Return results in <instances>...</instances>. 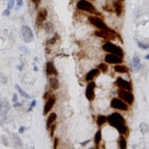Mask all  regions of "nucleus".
Here are the masks:
<instances>
[{
	"mask_svg": "<svg viewBox=\"0 0 149 149\" xmlns=\"http://www.w3.org/2000/svg\"><path fill=\"white\" fill-rule=\"evenodd\" d=\"M49 96H50L49 95V93H48V92H46V93L43 95V99H44V100H47Z\"/></svg>",
	"mask_w": 149,
	"mask_h": 149,
	"instance_id": "36",
	"label": "nucleus"
},
{
	"mask_svg": "<svg viewBox=\"0 0 149 149\" xmlns=\"http://www.w3.org/2000/svg\"><path fill=\"white\" fill-rule=\"evenodd\" d=\"M121 1H124V0H121Z\"/></svg>",
	"mask_w": 149,
	"mask_h": 149,
	"instance_id": "43",
	"label": "nucleus"
},
{
	"mask_svg": "<svg viewBox=\"0 0 149 149\" xmlns=\"http://www.w3.org/2000/svg\"><path fill=\"white\" fill-rule=\"evenodd\" d=\"M14 4H15V2H14V0H9L8 1V9H11L12 8L14 7Z\"/></svg>",
	"mask_w": 149,
	"mask_h": 149,
	"instance_id": "31",
	"label": "nucleus"
},
{
	"mask_svg": "<svg viewBox=\"0 0 149 149\" xmlns=\"http://www.w3.org/2000/svg\"><path fill=\"white\" fill-rule=\"evenodd\" d=\"M12 100H13V102H14L18 101V97H17V95H16V94H13V98H12Z\"/></svg>",
	"mask_w": 149,
	"mask_h": 149,
	"instance_id": "38",
	"label": "nucleus"
},
{
	"mask_svg": "<svg viewBox=\"0 0 149 149\" xmlns=\"http://www.w3.org/2000/svg\"><path fill=\"white\" fill-rule=\"evenodd\" d=\"M19 105H21V103H19V102H16V103L14 104V106H19Z\"/></svg>",
	"mask_w": 149,
	"mask_h": 149,
	"instance_id": "41",
	"label": "nucleus"
},
{
	"mask_svg": "<svg viewBox=\"0 0 149 149\" xmlns=\"http://www.w3.org/2000/svg\"><path fill=\"white\" fill-rule=\"evenodd\" d=\"M137 44H138V47L141 48H143V49H147L149 48V44H143L142 42L140 41H137Z\"/></svg>",
	"mask_w": 149,
	"mask_h": 149,
	"instance_id": "29",
	"label": "nucleus"
},
{
	"mask_svg": "<svg viewBox=\"0 0 149 149\" xmlns=\"http://www.w3.org/2000/svg\"><path fill=\"white\" fill-rule=\"evenodd\" d=\"M115 71L118 73H127L128 72V68L125 65H121L120 63L117 64L115 66Z\"/></svg>",
	"mask_w": 149,
	"mask_h": 149,
	"instance_id": "21",
	"label": "nucleus"
},
{
	"mask_svg": "<svg viewBox=\"0 0 149 149\" xmlns=\"http://www.w3.org/2000/svg\"><path fill=\"white\" fill-rule=\"evenodd\" d=\"M98 69L101 70V71H102L103 73H104V72H107L108 65L107 64H105V63H100V64L98 65Z\"/></svg>",
	"mask_w": 149,
	"mask_h": 149,
	"instance_id": "27",
	"label": "nucleus"
},
{
	"mask_svg": "<svg viewBox=\"0 0 149 149\" xmlns=\"http://www.w3.org/2000/svg\"><path fill=\"white\" fill-rule=\"evenodd\" d=\"M49 84H50L51 89L54 90L59 89V80L56 77H52V78H49Z\"/></svg>",
	"mask_w": 149,
	"mask_h": 149,
	"instance_id": "19",
	"label": "nucleus"
},
{
	"mask_svg": "<svg viewBox=\"0 0 149 149\" xmlns=\"http://www.w3.org/2000/svg\"><path fill=\"white\" fill-rule=\"evenodd\" d=\"M48 17V11L46 8H42L39 10L38 14H37V17H36V25L38 27H40L42 24H44V22L47 20Z\"/></svg>",
	"mask_w": 149,
	"mask_h": 149,
	"instance_id": "9",
	"label": "nucleus"
},
{
	"mask_svg": "<svg viewBox=\"0 0 149 149\" xmlns=\"http://www.w3.org/2000/svg\"><path fill=\"white\" fill-rule=\"evenodd\" d=\"M111 107L115 108V109H118V110H123L126 111L128 110V105H127V102L121 100L120 98H114L113 100L111 101Z\"/></svg>",
	"mask_w": 149,
	"mask_h": 149,
	"instance_id": "6",
	"label": "nucleus"
},
{
	"mask_svg": "<svg viewBox=\"0 0 149 149\" xmlns=\"http://www.w3.org/2000/svg\"><path fill=\"white\" fill-rule=\"evenodd\" d=\"M107 121L109 122L110 125L115 127L119 133L124 134L127 131V126H126V122L124 118L118 113H114L110 115L107 118Z\"/></svg>",
	"mask_w": 149,
	"mask_h": 149,
	"instance_id": "1",
	"label": "nucleus"
},
{
	"mask_svg": "<svg viewBox=\"0 0 149 149\" xmlns=\"http://www.w3.org/2000/svg\"><path fill=\"white\" fill-rule=\"evenodd\" d=\"M8 103L6 102H2L1 104H0V114L5 118L6 117L7 113H8Z\"/></svg>",
	"mask_w": 149,
	"mask_h": 149,
	"instance_id": "20",
	"label": "nucleus"
},
{
	"mask_svg": "<svg viewBox=\"0 0 149 149\" xmlns=\"http://www.w3.org/2000/svg\"><path fill=\"white\" fill-rule=\"evenodd\" d=\"M101 139H102V131H98L97 132H96L95 137H94V141H95L96 145H97V144H99V143L101 142Z\"/></svg>",
	"mask_w": 149,
	"mask_h": 149,
	"instance_id": "24",
	"label": "nucleus"
},
{
	"mask_svg": "<svg viewBox=\"0 0 149 149\" xmlns=\"http://www.w3.org/2000/svg\"><path fill=\"white\" fill-rule=\"evenodd\" d=\"M145 59H146V60H149V54H147V55L145 56Z\"/></svg>",
	"mask_w": 149,
	"mask_h": 149,
	"instance_id": "42",
	"label": "nucleus"
},
{
	"mask_svg": "<svg viewBox=\"0 0 149 149\" xmlns=\"http://www.w3.org/2000/svg\"><path fill=\"white\" fill-rule=\"evenodd\" d=\"M32 2L36 5V7L37 8V7L39 6V4H40V2H41V0H32Z\"/></svg>",
	"mask_w": 149,
	"mask_h": 149,
	"instance_id": "35",
	"label": "nucleus"
},
{
	"mask_svg": "<svg viewBox=\"0 0 149 149\" xmlns=\"http://www.w3.org/2000/svg\"><path fill=\"white\" fill-rule=\"evenodd\" d=\"M94 35L96 36H99L102 38H114V36H118V34L114 31V30L110 29V30H98L94 33Z\"/></svg>",
	"mask_w": 149,
	"mask_h": 149,
	"instance_id": "7",
	"label": "nucleus"
},
{
	"mask_svg": "<svg viewBox=\"0 0 149 149\" xmlns=\"http://www.w3.org/2000/svg\"><path fill=\"white\" fill-rule=\"evenodd\" d=\"M77 8L80 10H84L89 13H96L95 8L93 7V5L86 0H79L77 4Z\"/></svg>",
	"mask_w": 149,
	"mask_h": 149,
	"instance_id": "4",
	"label": "nucleus"
},
{
	"mask_svg": "<svg viewBox=\"0 0 149 149\" xmlns=\"http://www.w3.org/2000/svg\"><path fill=\"white\" fill-rule=\"evenodd\" d=\"M105 62L108 63L118 64V63H121L123 62V60H122V57H120V56H118V55H115V54L112 53H108L105 56Z\"/></svg>",
	"mask_w": 149,
	"mask_h": 149,
	"instance_id": "12",
	"label": "nucleus"
},
{
	"mask_svg": "<svg viewBox=\"0 0 149 149\" xmlns=\"http://www.w3.org/2000/svg\"><path fill=\"white\" fill-rule=\"evenodd\" d=\"M58 143H59V139L58 138H55L54 139V148L55 149L58 147Z\"/></svg>",
	"mask_w": 149,
	"mask_h": 149,
	"instance_id": "34",
	"label": "nucleus"
},
{
	"mask_svg": "<svg viewBox=\"0 0 149 149\" xmlns=\"http://www.w3.org/2000/svg\"><path fill=\"white\" fill-rule=\"evenodd\" d=\"M89 140H88V141H86V142H84V143H81V144H82V145H86V144H87V143H89Z\"/></svg>",
	"mask_w": 149,
	"mask_h": 149,
	"instance_id": "40",
	"label": "nucleus"
},
{
	"mask_svg": "<svg viewBox=\"0 0 149 149\" xmlns=\"http://www.w3.org/2000/svg\"><path fill=\"white\" fill-rule=\"evenodd\" d=\"M114 9L117 13L118 16H120L122 13V9H123V6L121 3V0H114Z\"/></svg>",
	"mask_w": 149,
	"mask_h": 149,
	"instance_id": "15",
	"label": "nucleus"
},
{
	"mask_svg": "<svg viewBox=\"0 0 149 149\" xmlns=\"http://www.w3.org/2000/svg\"><path fill=\"white\" fill-rule=\"evenodd\" d=\"M36 100H34V101L32 102V103H31V106H30V108L29 109H28V111H31V110H32V109H33V107H35V106H36Z\"/></svg>",
	"mask_w": 149,
	"mask_h": 149,
	"instance_id": "33",
	"label": "nucleus"
},
{
	"mask_svg": "<svg viewBox=\"0 0 149 149\" xmlns=\"http://www.w3.org/2000/svg\"><path fill=\"white\" fill-rule=\"evenodd\" d=\"M55 102H56V98H55V96H53V95H50L48 99H47L45 107H44V110H43V115H44V116H46V115L51 110V108L53 107Z\"/></svg>",
	"mask_w": 149,
	"mask_h": 149,
	"instance_id": "11",
	"label": "nucleus"
},
{
	"mask_svg": "<svg viewBox=\"0 0 149 149\" xmlns=\"http://www.w3.org/2000/svg\"><path fill=\"white\" fill-rule=\"evenodd\" d=\"M56 126H57V125H56L55 123H53L52 125L50 126V128H49V129H50V136H51V137L53 136L54 131H55V130H56Z\"/></svg>",
	"mask_w": 149,
	"mask_h": 149,
	"instance_id": "30",
	"label": "nucleus"
},
{
	"mask_svg": "<svg viewBox=\"0 0 149 149\" xmlns=\"http://www.w3.org/2000/svg\"><path fill=\"white\" fill-rule=\"evenodd\" d=\"M140 127H141V131H142V132H143V134L147 133V132H148V131H149L148 127H147V125H146L145 123H141V125H140Z\"/></svg>",
	"mask_w": 149,
	"mask_h": 149,
	"instance_id": "26",
	"label": "nucleus"
},
{
	"mask_svg": "<svg viewBox=\"0 0 149 149\" xmlns=\"http://www.w3.org/2000/svg\"><path fill=\"white\" fill-rule=\"evenodd\" d=\"M56 119H57V115L55 113H51L49 116H48V120H47V130H49L50 126L55 122Z\"/></svg>",
	"mask_w": 149,
	"mask_h": 149,
	"instance_id": "18",
	"label": "nucleus"
},
{
	"mask_svg": "<svg viewBox=\"0 0 149 149\" xmlns=\"http://www.w3.org/2000/svg\"><path fill=\"white\" fill-rule=\"evenodd\" d=\"M46 73L48 76H57L58 72L56 70L52 62H48L46 64Z\"/></svg>",
	"mask_w": 149,
	"mask_h": 149,
	"instance_id": "14",
	"label": "nucleus"
},
{
	"mask_svg": "<svg viewBox=\"0 0 149 149\" xmlns=\"http://www.w3.org/2000/svg\"><path fill=\"white\" fill-rule=\"evenodd\" d=\"M132 65H133V68H134L135 71H139L141 66H142L141 65V60L137 55H135L132 59Z\"/></svg>",
	"mask_w": 149,
	"mask_h": 149,
	"instance_id": "17",
	"label": "nucleus"
},
{
	"mask_svg": "<svg viewBox=\"0 0 149 149\" xmlns=\"http://www.w3.org/2000/svg\"><path fill=\"white\" fill-rule=\"evenodd\" d=\"M8 15H9V9L7 8L6 10L3 12V16H8Z\"/></svg>",
	"mask_w": 149,
	"mask_h": 149,
	"instance_id": "37",
	"label": "nucleus"
},
{
	"mask_svg": "<svg viewBox=\"0 0 149 149\" xmlns=\"http://www.w3.org/2000/svg\"><path fill=\"white\" fill-rule=\"evenodd\" d=\"M58 39H59V35H58V34H55L54 37H52L51 39H49V40L47 41V45H53V44H55V42L57 41Z\"/></svg>",
	"mask_w": 149,
	"mask_h": 149,
	"instance_id": "25",
	"label": "nucleus"
},
{
	"mask_svg": "<svg viewBox=\"0 0 149 149\" xmlns=\"http://www.w3.org/2000/svg\"><path fill=\"white\" fill-rule=\"evenodd\" d=\"M24 130H25V128H24V127H21V128H20V130H19V132H20V133H23V132L24 131Z\"/></svg>",
	"mask_w": 149,
	"mask_h": 149,
	"instance_id": "39",
	"label": "nucleus"
},
{
	"mask_svg": "<svg viewBox=\"0 0 149 149\" xmlns=\"http://www.w3.org/2000/svg\"><path fill=\"white\" fill-rule=\"evenodd\" d=\"M94 89H95V83L94 82H89L86 89V97L89 101H93L95 93H94Z\"/></svg>",
	"mask_w": 149,
	"mask_h": 149,
	"instance_id": "10",
	"label": "nucleus"
},
{
	"mask_svg": "<svg viewBox=\"0 0 149 149\" xmlns=\"http://www.w3.org/2000/svg\"><path fill=\"white\" fill-rule=\"evenodd\" d=\"M15 87H16V89H17L19 90V92H20V93L22 94V96H23V97H24V98H27V99H28V98H30V95H29V94H28V93H26V92H25V91H24V89H22V88H21V87H20L19 85H16Z\"/></svg>",
	"mask_w": 149,
	"mask_h": 149,
	"instance_id": "22",
	"label": "nucleus"
},
{
	"mask_svg": "<svg viewBox=\"0 0 149 149\" xmlns=\"http://www.w3.org/2000/svg\"><path fill=\"white\" fill-rule=\"evenodd\" d=\"M23 6V0H17V5H16V10H19L20 8Z\"/></svg>",
	"mask_w": 149,
	"mask_h": 149,
	"instance_id": "32",
	"label": "nucleus"
},
{
	"mask_svg": "<svg viewBox=\"0 0 149 149\" xmlns=\"http://www.w3.org/2000/svg\"><path fill=\"white\" fill-rule=\"evenodd\" d=\"M118 97L121 100H123L128 104H131L133 102V101H134L133 94L131 93L130 90H127V89H118Z\"/></svg>",
	"mask_w": 149,
	"mask_h": 149,
	"instance_id": "3",
	"label": "nucleus"
},
{
	"mask_svg": "<svg viewBox=\"0 0 149 149\" xmlns=\"http://www.w3.org/2000/svg\"><path fill=\"white\" fill-rule=\"evenodd\" d=\"M106 120H107V118L105 116H99L98 118H97V123L99 126H102Z\"/></svg>",
	"mask_w": 149,
	"mask_h": 149,
	"instance_id": "23",
	"label": "nucleus"
},
{
	"mask_svg": "<svg viewBox=\"0 0 149 149\" xmlns=\"http://www.w3.org/2000/svg\"><path fill=\"white\" fill-rule=\"evenodd\" d=\"M102 48H103V50L106 51V52L115 54V55H118V56H120V57L123 56V50L119 48V47L116 46L115 44L111 43V42L105 43V44L102 46Z\"/></svg>",
	"mask_w": 149,
	"mask_h": 149,
	"instance_id": "2",
	"label": "nucleus"
},
{
	"mask_svg": "<svg viewBox=\"0 0 149 149\" xmlns=\"http://www.w3.org/2000/svg\"><path fill=\"white\" fill-rule=\"evenodd\" d=\"M89 23L91 24H93L94 26H96L97 28L102 30H110V28L108 27L106 24L102 22V20H101L98 17H95V16H89Z\"/></svg>",
	"mask_w": 149,
	"mask_h": 149,
	"instance_id": "5",
	"label": "nucleus"
},
{
	"mask_svg": "<svg viewBox=\"0 0 149 149\" xmlns=\"http://www.w3.org/2000/svg\"><path fill=\"white\" fill-rule=\"evenodd\" d=\"M116 84L118 86L120 89H127V90H130V91L132 89V86H131V82H129V81H127V80H124L123 78H118L117 79Z\"/></svg>",
	"mask_w": 149,
	"mask_h": 149,
	"instance_id": "13",
	"label": "nucleus"
},
{
	"mask_svg": "<svg viewBox=\"0 0 149 149\" xmlns=\"http://www.w3.org/2000/svg\"><path fill=\"white\" fill-rule=\"evenodd\" d=\"M120 148L121 149H125L126 146H127V142H126V139L123 136L120 137Z\"/></svg>",
	"mask_w": 149,
	"mask_h": 149,
	"instance_id": "28",
	"label": "nucleus"
},
{
	"mask_svg": "<svg viewBox=\"0 0 149 149\" xmlns=\"http://www.w3.org/2000/svg\"><path fill=\"white\" fill-rule=\"evenodd\" d=\"M22 35H23L24 41L26 42V43H30L34 39V35H33L32 30L30 29V27L26 26V25L22 27Z\"/></svg>",
	"mask_w": 149,
	"mask_h": 149,
	"instance_id": "8",
	"label": "nucleus"
},
{
	"mask_svg": "<svg viewBox=\"0 0 149 149\" xmlns=\"http://www.w3.org/2000/svg\"><path fill=\"white\" fill-rule=\"evenodd\" d=\"M99 74H100V70H99V69H93V70L89 71V73L87 74V76H86V80H87L88 82H89V81H91L95 77L99 76Z\"/></svg>",
	"mask_w": 149,
	"mask_h": 149,
	"instance_id": "16",
	"label": "nucleus"
}]
</instances>
